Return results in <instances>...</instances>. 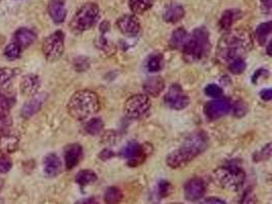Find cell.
<instances>
[{"label": "cell", "mask_w": 272, "mask_h": 204, "mask_svg": "<svg viewBox=\"0 0 272 204\" xmlns=\"http://www.w3.org/2000/svg\"><path fill=\"white\" fill-rule=\"evenodd\" d=\"M271 21H267V22L261 24L256 29L255 36H256V39H257V41H258V43L260 45H264L265 44L268 36L271 33Z\"/></svg>", "instance_id": "cell-27"}, {"label": "cell", "mask_w": 272, "mask_h": 204, "mask_svg": "<svg viewBox=\"0 0 272 204\" xmlns=\"http://www.w3.org/2000/svg\"><path fill=\"white\" fill-rule=\"evenodd\" d=\"M44 171L48 177H56L61 172V163L54 153L48 154L44 160Z\"/></svg>", "instance_id": "cell-18"}, {"label": "cell", "mask_w": 272, "mask_h": 204, "mask_svg": "<svg viewBox=\"0 0 272 204\" xmlns=\"http://www.w3.org/2000/svg\"><path fill=\"white\" fill-rule=\"evenodd\" d=\"M40 88V80L36 75H28L20 82V91L24 95L34 96Z\"/></svg>", "instance_id": "cell-16"}, {"label": "cell", "mask_w": 272, "mask_h": 204, "mask_svg": "<svg viewBox=\"0 0 272 204\" xmlns=\"http://www.w3.org/2000/svg\"><path fill=\"white\" fill-rule=\"evenodd\" d=\"M272 0H261V9L263 13L269 14L271 12Z\"/></svg>", "instance_id": "cell-39"}, {"label": "cell", "mask_w": 272, "mask_h": 204, "mask_svg": "<svg viewBox=\"0 0 272 204\" xmlns=\"http://www.w3.org/2000/svg\"><path fill=\"white\" fill-rule=\"evenodd\" d=\"M154 0H129L130 9L136 13L142 14L153 6Z\"/></svg>", "instance_id": "cell-26"}, {"label": "cell", "mask_w": 272, "mask_h": 204, "mask_svg": "<svg viewBox=\"0 0 272 204\" xmlns=\"http://www.w3.org/2000/svg\"><path fill=\"white\" fill-rule=\"evenodd\" d=\"M18 73L19 71L15 69H7V67L0 69V86L8 83L13 77L18 75Z\"/></svg>", "instance_id": "cell-31"}, {"label": "cell", "mask_w": 272, "mask_h": 204, "mask_svg": "<svg viewBox=\"0 0 272 204\" xmlns=\"http://www.w3.org/2000/svg\"><path fill=\"white\" fill-rule=\"evenodd\" d=\"M239 13V10H236V9H228L225 10L220 19H219V27L221 30H224V31H228L232 28V26L234 25L236 18H237V15Z\"/></svg>", "instance_id": "cell-24"}, {"label": "cell", "mask_w": 272, "mask_h": 204, "mask_svg": "<svg viewBox=\"0 0 272 204\" xmlns=\"http://www.w3.org/2000/svg\"><path fill=\"white\" fill-rule=\"evenodd\" d=\"M121 155L124 158L129 160V165L131 167H136L138 165L142 164L144 162V158H145L143 148L136 141L129 142L121 150Z\"/></svg>", "instance_id": "cell-11"}, {"label": "cell", "mask_w": 272, "mask_h": 204, "mask_svg": "<svg viewBox=\"0 0 272 204\" xmlns=\"http://www.w3.org/2000/svg\"><path fill=\"white\" fill-rule=\"evenodd\" d=\"M209 144L206 133L199 131L190 135L183 145L172 151L166 157V164L171 169H180L186 167L195 157L204 152Z\"/></svg>", "instance_id": "cell-2"}, {"label": "cell", "mask_w": 272, "mask_h": 204, "mask_svg": "<svg viewBox=\"0 0 272 204\" xmlns=\"http://www.w3.org/2000/svg\"><path fill=\"white\" fill-rule=\"evenodd\" d=\"M185 16V9L179 4L169 5L163 12V19L166 22L175 24Z\"/></svg>", "instance_id": "cell-21"}, {"label": "cell", "mask_w": 272, "mask_h": 204, "mask_svg": "<svg viewBox=\"0 0 272 204\" xmlns=\"http://www.w3.org/2000/svg\"><path fill=\"white\" fill-rule=\"evenodd\" d=\"M48 12L56 24H61L66 17V9L63 0H51L48 5Z\"/></svg>", "instance_id": "cell-15"}, {"label": "cell", "mask_w": 272, "mask_h": 204, "mask_svg": "<svg viewBox=\"0 0 272 204\" xmlns=\"http://www.w3.org/2000/svg\"><path fill=\"white\" fill-rule=\"evenodd\" d=\"M164 89V81L161 77H152L144 83V91L153 97L158 96Z\"/></svg>", "instance_id": "cell-20"}, {"label": "cell", "mask_w": 272, "mask_h": 204, "mask_svg": "<svg viewBox=\"0 0 272 204\" xmlns=\"http://www.w3.org/2000/svg\"><path fill=\"white\" fill-rule=\"evenodd\" d=\"M2 187H3V180H0V190L2 189Z\"/></svg>", "instance_id": "cell-45"}, {"label": "cell", "mask_w": 272, "mask_h": 204, "mask_svg": "<svg viewBox=\"0 0 272 204\" xmlns=\"http://www.w3.org/2000/svg\"><path fill=\"white\" fill-rule=\"evenodd\" d=\"M11 105H12L11 100L8 97L0 94V120L7 117L11 108Z\"/></svg>", "instance_id": "cell-34"}, {"label": "cell", "mask_w": 272, "mask_h": 204, "mask_svg": "<svg viewBox=\"0 0 272 204\" xmlns=\"http://www.w3.org/2000/svg\"><path fill=\"white\" fill-rule=\"evenodd\" d=\"M163 64V58L160 54H153L150 56V58L148 59L147 62V67L149 70V72H158L161 70Z\"/></svg>", "instance_id": "cell-30"}, {"label": "cell", "mask_w": 272, "mask_h": 204, "mask_svg": "<svg viewBox=\"0 0 272 204\" xmlns=\"http://www.w3.org/2000/svg\"><path fill=\"white\" fill-rule=\"evenodd\" d=\"M83 155V149L80 144H71L65 148L64 151V161L65 167L67 170L74 169L81 161Z\"/></svg>", "instance_id": "cell-14"}, {"label": "cell", "mask_w": 272, "mask_h": 204, "mask_svg": "<svg viewBox=\"0 0 272 204\" xmlns=\"http://www.w3.org/2000/svg\"><path fill=\"white\" fill-rule=\"evenodd\" d=\"M100 108L99 98L93 91L81 90L76 92L69 101L67 110L72 118L83 121L96 112Z\"/></svg>", "instance_id": "cell-3"}, {"label": "cell", "mask_w": 272, "mask_h": 204, "mask_svg": "<svg viewBox=\"0 0 272 204\" xmlns=\"http://www.w3.org/2000/svg\"><path fill=\"white\" fill-rule=\"evenodd\" d=\"M14 40L20 48H27L35 42L36 34L27 28H20L15 32Z\"/></svg>", "instance_id": "cell-19"}, {"label": "cell", "mask_w": 272, "mask_h": 204, "mask_svg": "<svg viewBox=\"0 0 272 204\" xmlns=\"http://www.w3.org/2000/svg\"><path fill=\"white\" fill-rule=\"evenodd\" d=\"M42 98L40 96H35L34 98H32L31 100H29L21 108V116L24 118H31L33 117L35 114H37L40 108L42 107Z\"/></svg>", "instance_id": "cell-22"}, {"label": "cell", "mask_w": 272, "mask_h": 204, "mask_svg": "<svg viewBox=\"0 0 272 204\" xmlns=\"http://www.w3.org/2000/svg\"><path fill=\"white\" fill-rule=\"evenodd\" d=\"M12 168V162L7 155L0 156V173L5 174L8 173Z\"/></svg>", "instance_id": "cell-37"}, {"label": "cell", "mask_w": 272, "mask_h": 204, "mask_svg": "<svg viewBox=\"0 0 272 204\" xmlns=\"http://www.w3.org/2000/svg\"><path fill=\"white\" fill-rule=\"evenodd\" d=\"M103 161H106V160H109L110 157L114 156V152L111 150H103L100 155H99Z\"/></svg>", "instance_id": "cell-42"}, {"label": "cell", "mask_w": 272, "mask_h": 204, "mask_svg": "<svg viewBox=\"0 0 272 204\" xmlns=\"http://www.w3.org/2000/svg\"><path fill=\"white\" fill-rule=\"evenodd\" d=\"M171 185L170 183L166 182V181H161L159 184H158V196L160 198H163V197H166L168 196L170 193H171Z\"/></svg>", "instance_id": "cell-36"}, {"label": "cell", "mask_w": 272, "mask_h": 204, "mask_svg": "<svg viewBox=\"0 0 272 204\" xmlns=\"http://www.w3.org/2000/svg\"><path fill=\"white\" fill-rule=\"evenodd\" d=\"M214 179L216 182L226 190L239 191L245 184V172L235 166L219 167L214 171Z\"/></svg>", "instance_id": "cell-6"}, {"label": "cell", "mask_w": 272, "mask_h": 204, "mask_svg": "<svg viewBox=\"0 0 272 204\" xmlns=\"http://www.w3.org/2000/svg\"><path fill=\"white\" fill-rule=\"evenodd\" d=\"M205 93L206 95L213 97V98H219L223 94V90L214 84H210L205 88Z\"/></svg>", "instance_id": "cell-35"}, {"label": "cell", "mask_w": 272, "mask_h": 204, "mask_svg": "<svg viewBox=\"0 0 272 204\" xmlns=\"http://www.w3.org/2000/svg\"><path fill=\"white\" fill-rule=\"evenodd\" d=\"M229 70L235 75H240L246 70V62L243 58H238L229 63Z\"/></svg>", "instance_id": "cell-32"}, {"label": "cell", "mask_w": 272, "mask_h": 204, "mask_svg": "<svg viewBox=\"0 0 272 204\" xmlns=\"http://www.w3.org/2000/svg\"><path fill=\"white\" fill-rule=\"evenodd\" d=\"M151 107V101L148 95L136 94L131 96L125 103L124 110L128 118L136 120L144 117Z\"/></svg>", "instance_id": "cell-7"}, {"label": "cell", "mask_w": 272, "mask_h": 204, "mask_svg": "<svg viewBox=\"0 0 272 204\" xmlns=\"http://www.w3.org/2000/svg\"><path fill=\"white\" fill-rule=\"evenodd\" d=\"M209 32L205 28H197L183 47L184 57L189 62L199 61L205 58L210 51Z\"/></svg>", "instance_id": "cell-4"}, {"label": "cell", "mask_w": 272, "mask_h": 204, "mask_svg": "<svg viewBox=\"0 0 272 204\" xmlns=\"http://www.w3.org/2000/svg\"><path fill=\"white\" fill-rule=\"evenodd\" d=\"M117 26L119 30L126 36H136L141 30L140 21L134 14H126L121 16L117 20Z\"/></svg>", "instance_id": "cell-13"}, {"label": "cell", "mask_w": 272, "mask_h": 204, "mask_svg": "<svg viewBox=\"0 0 272 204\" xmlns=\"http://www.w3.org/2000/svg\"><path fill=\"white\" fill-rule=\"evenodd\" d=\"M103 127H104V124H103L102 120L95 118V119L90 120L87 123L85 130L89 135H98L102 131Z\"/></svg>", "instance_id": "cell-29"}, {"label": "cell", "mask_w": 272, "mask_h": 204, "mask_svg": "<svg viewBox=\"0 0 272 204\" xmlns=\"http://www.w3.org/2000/svg\"><path fill=\"white\" fill-rule=\"evenodd\" d=\"M205 190V183L201 179H191L185 185V197L189 201H198L204 196Z\"/></svg>", "instance_id": "cell-12"}, {"label": "cell", "mask_w": 272, "mask_h": 204, "mask_svg": "<svg viewBox=\"0 0 272 204\" xmlns=\"http://www.w3.org/2000/svg\"><path fill=\"white\" fill-rule=\"evenodd\" d=\"M187 40H188L187 31L184 28H178L172 33L170 41H169V45L171 48H174V49L183 48Z\"/></svg>", "instance_id": "cell-23"}, {"label": "cell", "mask_w": 272, "mask_h": 204, "mask_svg": "<svg viewBox=\"0 0 272 204\" xmlns=\"http://www.w3.org/2000/svg\"><path fill=\"white\" fill-rule=\"evenodd\" d=\"M76 204H99L98 201L93 198V197H89V198H86V199H82L80 201H78Z\"/></svg>", "instance_id": "cell-43"}, {"label": "cell", "mask_w": 272, "mask_h": 204, "mask_svg": "<svg viewBox=\"0 0 272 204\" xmlns=\"http://www.w3.org/2000/svg\"><path fill=\"white\" fill-rule=\"evenodd\" d=\"M232 105L231 102L226 99H215L212 101H209L205 107H204V112L205 116L211 120H217L220 119L221 117L228 115L231 111Z\"/></svg>", "instance_id": "cell-10"}, {"label": "cell", "mask_w": 272, "mask_h": 204, "mask_svg": "<svg viewBox=\"0 0 272 204\" xmlns=\"http://www.w3.org/2000/svg\"><path fill=\"white\" fill-rule=\"evenodd\" d=\"M164 102L171 109L182 110L189 105L190 99L179 85L173 84L164 96Z\"/></svg>", "instance_id": "cell-9"}, {"label": "cell", "mask_w": 272, "mask_h": 204, "mask_svg": "<svg viewBox=\"0 0 272 204\" xmlns=\"http://www.w3.org/2000/svg\"><path fill=\"white\" fill-rule=\"evenodd\" d=\"M100 17V9L96 3L84 4L74 15L70 27L75 33H82L93 28Z\"/></svg>", "instance_id": "cell-5"}, {"label": "cell", "mask_w": 272, "mask_h": 204, "mask_svg": "<svg viewBox=\"0 0 272 204\" xmlns=\"http://www.w3.org/2000/svg\"><path fill=\"white\" fill-rule=\"evenodd\" d=\"M123 192L117 187H110L106 190L104 200L107 204H119L123 200Z\"/></svg>", "instance_id": "cell-28"}, {"label": "cell", "mask_w": 272, "mask_h": 204, "mask_svg": "<svg viewBox=\"0 0 272 204\" xmlns=\"http://www.w3.org/2000/svg\"><path fill=\"white\" fill-rule=\"evenodd\" d=\"M171 204H182V203H171Z\"/></svg>", "instance_id": "cell-46"}, {"label": "cell", "mask_w": 272, "mask_h": 204, "mask_svg": "<svg viewBox=\"0 0 272 204\" xmlns=\"http://www.w3.org/2000/svg\"><path fill=\"white\" fill-rule=\"evenodd\" d=\"M253 48V38L245 29H235L226 33L218 42L216 58L222 64L243 58Z\"/></svg>", "instance_id": "cell-1"}, {"label": "cell", "mask_w": 272, "mask_h": 204, "mask_svg": "<svg viewBox=\"0 0 272 204\" xmlns=\"http://www.w3.org/2000/svg\"><path fill=\"white\" fill-rule=\"evenodd\" d=\"M271 42H269V44H268V47H267V53H268V55H271Z\"/></svg>", "instance_id": "cell-44"}, {"label": "cell", "mask_w": 272, "mask_h": 204, "mask_svg": "<svg viewBox=\"0 0 272 204\" xmlns=\"http://www.w3.org/2000/svg\"><path fill=\"white\" fill-rule=\"evenodd\" d=\"M43 53L49 61L57 60L64 50V35L61 31H56L49 35L43 42Z\"/></svg>", "instance_id": "cell-8"}, {"label": "cell", "mask_w": 272, "mask_h": 204, "mask_svg": "<svg viewBox=\"0 0 272 204\" xmlns=\"http://www.w3.org/2000/svg\"><path fill=\"white\" fill-rule=\"evenodd\" d=\"M200 204H226L223 200L219 198H208L204 201H202Z\"/></svg>", "instance_id": "cell-41"}, {"label": "cell", "mask_w": 272, "mask_h": 204, "mask_svg": "<svg viewBox=\"0 0 272 204\" xmlns=\"http://www.w3.org/2000/svg\"><path fill=\"white\" fill-rule=\"evenodd\" d=\"M4 54L9 59H16L20 55V47L15 42H12L5 47Z\"/></svg>", "instance_id": "cell-33"}, {"label": "cell", "mask_w": 272, "mask_h": 204, "mask_svg": "<svg viewBox=\"0 0 272 204\" xmlns=\"http://www.w3.org/2000/svg\"><path fill=\"white\" fill-rule=\"evenodd\" d=\"M247 112V106L243 101H238L234 107V115L238 118L243 117Z\"/></svg>", "instance_id": "cell-38"}, {"label": "cell", "mask_w": 272, "mask_h": 204, "mask_svg": "<svg viewBox=\"0 0 272 204\" xmlns=\"http://www.w3.org/2000/svg\"><path fill=\"white\" fill-rule=\"evenodd\" d=\"M96 181H97L96 173H94L93 171H89V170H85V171L79 172L77 177H76L77 184H79L82 187H85V186H88L90 184H93Z\"/></svg>", "instance_id": "cell-25"}, {"label": "cell", "mask_w": 272, "mask_h": 204, "mask_svg": "<svg viewBox=\"0 0 272 204\" xmlns=\"http://www.w3.org/2000/svg\"><path fill=\"white\" fill-rule=\"evenodd\" d=\"M260 96L263 100L265 101H270L272 98V90L271 89H265L263 91H261Z\"/></svg>", "instance_id": "cell-40"}, {"label": "cell", "mask_w": 272, "mask_h": 204, "mask_svg": "<svg viewBox=\"0 0 272 204\" xmlns=\"http://www.w3.org/2000/svg\"><path fill=\"white\" fill-rule=\"evenodd\" d=\"M19 139L13 134H3L0 136V152L4 154L12 153L17 150Z\"/></svg>", "instance_id": "cell-17"}]
</instances>
